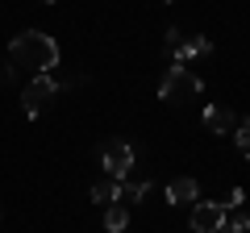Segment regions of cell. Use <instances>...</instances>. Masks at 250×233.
I'll return each mask as SVG.
<instances>
[{
	"mask_svg": "<svg viewBox=\"0 0 250 233\" xmlns=\"http://www.w3.org/2000/svg\"><path fill=\"white\" fill-rule=\"evenodd\" d=\"M9 63L13 67H29L34 75H50L59 67V42L50 34H38V29H25L9 42Z\"/></svg>",
	"mask_w": 250,
	"mask_h": 233,
	"instance_id": "1",
	"label": "cell"
},
{
	"mask_svg": "<svg viewBox=\"0 0 250 233\" xmlns=\"http://www.w3.org/2000/svg\"><path fill=\"white\" fill-rule=\"evenodd\" d=\"M200 92H205L200 75L192 71V67H184V63L167 67V75H163V83H159V100H167V104H184V100H196Z\"/></svg>",
	"mask_w": 250,
	"mask_h": 233,
	"instance_id": "2",
	"label": "cell"
},
{
	"mask_svg": "<svg viewBox=\"0 0 250 233\" xmlns=\"http://www.w3.org/2000/svg\"><path fill=\"white\" fill-rule=\"evenodd\" d=\"M62 83L50 79V75H34V79L25 83V92H21V108H25V116H42L46 108H50V100L59 96Z\"/></svg>",
	"mask_w": 250,
	"mask_h": 233,
	"instance_id": "3",
	"label": "cell"
},
{
	"mask_svg": "<svg viewBox=\"0 0 250 233\" xmlns=\"http://www.w3.org/2000/svg\"><path fill=\"white\" fill-rule=\"evenodd\" d=\"M100 162H104V171L113 175V179H125L129 167H134V146H129V142H108V146H100Z\"/></svg>",
	"mask_w": 250,
	"mask_h": 233,
	"instance_id": "4",
	"label": "cell"
},
{
	"mask_svg": "<svg viewBox=\"0 0 250 233\" xmlns=\"http://www.w3.org/2000/svg\"><path fill=\"white\" fill-rule=\"evenodd\" d=\"M192 229H196V233H221L225 229V204H208V200H200V204L192 208Z\"/></svg>",
	"mask_w": 250,
	"mask_h": 233,
	"instance_id": "5",
	"label": "cell"
},
{
	"mask_svg": "<svg viewBox=\"0 0 250 233\" xmlns=\"http://www.w3.org/2000/svg\"><path fill=\"white\" fill-rule=\"evenodd\" d=\"M205 125H208V134H233V129H238V116L225 104H208L205 108Z\"/></svg>",
	"mask_w": 250,
	"mask_h": 233,
	"instance_id": "6",
	"label": "cell"
},
{
	"mask_svg": "<svg viewBox=\"0 0 250 233\" xmlns=\"http://www.w3.org/2000/svg\"><path fill=\"white\" fill-rule=\"evenodd\" d=\"M196 196H200V183L196 179H171L167 183V200H171V204H192Z\"/></svg>",
	"mask_w": 250,
	"mask_h": 233,
	"instance_id": "7",
	"label": "cell"
},
{
	"mask_svg": "<svg viewBox=\"0 0 250 233\" xmlns=\"http://www.w3.org/2000/svg\"><path fill=\"white\" fill-rule=\"evenodd\" d=\"M200 54H213V42L208 38H184V46H179V54H175V63H192V58H200Z\"/></svg>",
	"mask_w": 250,
	"mask_h": 233,
	"instance_id": "8",
	"label": "cell"
},
{
	"mask_svg": "<svg viewBox=\"0 0 250 233\" xmlns=\"http://www.w3.org/2000/svg\"><path fill=\"white\" fill-rule=\"evenodd\" d=\"M146 192H150V183H146V179H125L121 188H117V200H125V204H142Z\"/></svg>",
	"mask_w": 250,
	"mask_h": 233,
	"instance_id": "9",
	"label": "cell"
},
{
	"mask_svg": "<svg viewBox=\"0 0 250 233\" xmlns=\"http://www.w3.org/2000/svg\"><path fill=\"white\" fill-rule=\"evenodd\" d=\"M117 188H121V183L113 179V175H104V179H96L92 183V200H96V204H117Z\"/></svg>",
	"mask_w": 250,
	"mask_h": 233,
	"instance_id": "10",
	"label": "cell"
},
{
	"mask_svg": "<svg viewBox=\"0 0 250 233\" xmlns=\"http://www.w3.org/2000/svg\"><path fill=\"white\" fill-rule=\"evenodd\" d=\"M104 229L108 233H125L129 229V208L125 204H108L104 208Z\"/></svg>",
	"mask_w": 250,
	"mask_h": 233,
	"instance_id": "11",
	"label": "cell"
},
{
	"mask_svg": "<svg viewBox=\"0 0 250 233\" xmlns=\"http://www.w3.org/2000/svg\"><path fill=\"white\" fill-rule=\"evenodd\" d=\"M233 142H238V150L250 158V116H242V121H238V129H233Z\"/></svg>",
	"mask_w": 250,
	"mask_h": 233,
	"instance_id": "12",
	"label": "cell"
},
{
	"mask_svg": "<svg viewBox=\"0 0 250 233\" xmlns=\"http://www.w3.org/2000/svg\"><path fill=\"white\" fill-rule=\"evenodd\" d=\"M225 229H229V233H250V213L238 208L233 216H225Z\"/></svg>",
	"mask_w": 250,
	"mask_h": 233,
	"instance_id": "13",
	"label": "cell"
},
{
	"mask_svg": "<svg viewBox=\"0 0 250 233\" xmlns=\"http://www.w3.org/2000/svg\"><path fill=\"white\" fill-rule=\"evenodd\" d=\"M184 38H188V34H179V29H167V38H163V50H167V58H175V54H179Z\"/></svg>",
	"mask_w": 250,
	"mask_h": 233,
	"instance_id": "14",
	"label": "cell"
},
{
	"mask_svg": "<svg viewBox=\"0 0 250 233\" xmlns=\"http://www.w3.org/2000/svg\"><path fill=\"white\" fill-rule=\"evenodd\" d=\"M242 200H246V192L233 188V192H229V200H225V208H242Z\"/></svg>",
	"mask_w": 250,
	"mask_h": 233,
	"instance_id": "15",
	"label": "cell"
},
{
	"mask_svg": "<svg viewBox=\"0 0 250 233\" xmlns=\"http://www.w3.org/2000/svg\"><path fill=\"white\" fill-rule=\"evenodd\" d=\"M46 4H54V0H46Z\"/></svg>",
	"mask_w": 250,
	"mask_h": 233,
	"instance_id": "16",
	"label": "cell"
},
{
	"mask_svg": "<svg viewBox=\"0 0 250 233\" xmlns=\"http://www.w3.org/2000/svg\"><path fill=\"white\" fill-rule=\"evenodd\" d=\"M221 233H229V229H221Z\"/></svg>",
	"mask_w": 250,
	"mask_h": 233,
	"instance_id": "17",
	"label": "cell"
}]
</instances>
